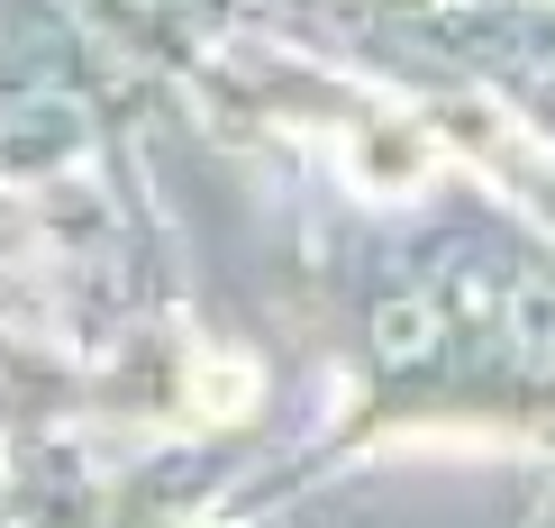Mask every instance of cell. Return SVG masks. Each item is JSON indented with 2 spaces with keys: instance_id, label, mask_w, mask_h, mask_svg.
<instances>
[{
  "instance_id": "cell-1",
  "label": "cell",
  "mask_w": 555,
  "mask_h": 528,
  "mask_svg": "<svg viewBox=\"0 0 555 528\" xmlns=\"http://www.w3.org/2000/svg\"><path fill=\"white\" fill-rule=\"evenodd\" d=\"M428 128L420 119H391V128H364L356 146H346V165H356V182L364 192H410V182L428 173Z\"/></svg>"
}]
</instances>
